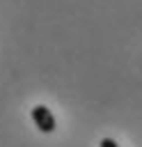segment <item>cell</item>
I'll list each match as a JSON object with an SVG mask.
<instances>
[{
	"label": "cell",
	"mask_w": 142,
	"mask_h": 147,
	"mask_svg": "<svg viewBox=\"0 0 142 147\" xmlns=\"http://www.w3.org/2000/svg\"><path fill=\"white\" fill-rule=\"evenodd\" d=\"M30 117H32L34 126H37L41 133H53V131H55V126H57V122H55V115H53V113H50V108H48V106H44V103H37V106H32V110H30Z\"/></svg>",
	"instance_id": "1"
},
{
	"label": "cell",
	"mask_w": 142,
	"mask_h": 147,
	"mask_svg": "<svg viewBox=\"0 0 142 147\" xmlns=\"http://www.w3.org/2000/svg\"><path fill=\"white\" fill-rule=\"evenodd\" d=\"M98 147H119L112 138H101V142H98Z\"/></svg>",
	"instance_id": "2"
}]
</instances>
